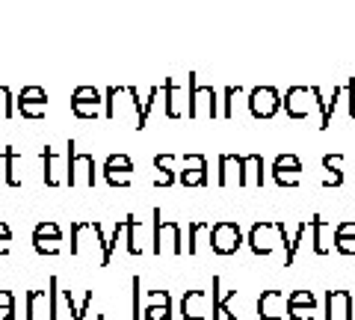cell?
I'll return each instance as SVG.
<instances>
[{"instance_id":"6da1fadb","label":"cell","mask_w":355,"mask_h":320,"mask_svg":"<svg viewBox=\"0 0 355 320\" xmlns=\"http://www.w3.org/2000/svg\"><path fill=\"white\" fill-rule=\"evenodd\" d=\"M287 240H291V235H287V226L282 223V219H266V223H254L252 231H249V249L252 255L258 258H266L272 255L275 246H287Z\"/></svg>"},{"instance_id":"7a4b0ae2","label":"cell","mask_w":355,"mask_h":320,"mask_svg":"<svg viewBox=\"0 0 355 320\" xmlns=\"http://www.w3.org/2000/svg\"><path fill=\"white\" fill-rule=\"evenodd\" d=\"M65 184L69 187H95V158L92 154H80L77 142L69 140L65 146Z\"/></svg>"},{"instance_id":"3957f363","label":"cell","mask_w":355,"mask_h":320,"mask_svg":"<svg viewBox=\"0 0 355 320\" xmlns=\"http://www.w3.org/2000/svg\"><path fill=\"white\" fill-rule=\"evenodd\" d=\"M207 244L210 249L216 252V255H234V252L243 246V228L240 223H234V219H219V223L210 226L207 231Z\"/></svg>"},{"instance_id":"277c9868","label":"cell","mask_w":355,"mask_h":320,"mask_svg":"<svg viewBox=\"0 0 355 320\" xmlns=\"http://www.w3.org/2000/svg\"><path fill=\"white\" fill-rule=\"evenodd\" d=\"M169 240L172 255H184V240H181V226L175 219H163V211L154 208V235H151V252L163 255V244Z\"/></svg>"},{"instance_id":"5b68a950","label":"cell","mask_w":355,"mask_h":320,"mask_svg":"<svg viewBox=\"0 0 355 320\" xmlns=\"http://www.w3.org/2000/svg\"><path fill=\"white\" fill-rule=\"evenodd\" d=\"M284 98L279 95L275 86H254L249 92V113L252 119H272L282 110Z\"/></svg>"},{"instance_id":"8992f818","label":"cell","mask_w":355,"mask_h":320,"mask_svg":"<svg viewBox=\"0 0 355 320\" xmlns=\"http://www.w3.org/2000/svg\"><path fill=\"white\" fill-rule=\"evenodd\" d=\"M101 104H104V95L95 86H77L71 92V113L77 119H98L101 116Z\"/></svg>"},{"instance_id":"52a82bcc","label":"cell","mask_w":355,"mask_h":320,"mask_svg":"<svg viewBox=\"0 0 355 320\" xmlns=\"http://www.w3.org/2000/svg\"><path fill=\"white\" fill-rule=\"evenodd\" d=\"M101 175L110 187H121V190H128L130 187V175H133V160L128 154H110L101 167Z\"/></svg>"},{"instance_id":"ba28073f","label":"cell","mask_w":355,"mask_h":320,"mask_svg":"<svg viewBox=\"0 0 355 320\" xmlns=\"http://www.w3.org/2000/svg\"><path fill=\"white\" fill-rule=\"evenodd\" d=\"M18 116L24 119H44V110H48V92L42 86H24L15 98Z\"/></svg>"},{"instance_id":"9c48e42d","label":"cell","mask_w":355,"mask_h":320,"mask_svg":"<svg viewBox=\"0 0 355 320\" xmlns=\"http://www.w3.org/2000/svg\"><path fill=\"white\" fill-rule=\"evenodd\" d=\"M323 320H355V296L352 291H326L323 296Z\"/></svg>"},{"instance_id":"30bf717a","label":"cell","mask_w":355,"mask_h":320,"mask_svg":"<svg viewBox=\"0 0 355 320\" xmlns=\"http://www.w3.org/2000/svg\"><path fill=\"white\" fill-rule=\"evenodd\" d=\"M184 169L178 172L181 187H207V160L205 154H181Z\"/></svg>"},{"instance_id":"8fae6325","label":"cell","mask_w":355,"mask_h":320,"mask_svg":"<svg viewBox=\"0 0 355 320\" xmlns=\"http://www.w3.org/2000/svg\"><path fill=\"white\" fill-rule=\"evenodd\" d=\"M272 181L279 187H299V172H302V160L296 154H279L272 160Z\"/></svg>"},{"instance_id":"7c38bea8","label":"cell","mask_w":355,"mask_h":320,"mask_svg":"<svg viewBox=\"0 0 355 320\" xmlns=\"http://www.w3.org/2000/svg\"><path fill=\"white\" fill-rule=\"evenodd\" d=\"M308 98H314L311 95V86H291V90L284 92V113L287 119H293V122H302V119H308L311 113V101Z\"/></svg>"},{"instance_id":"4fadbf2b","label":"cell","mask_w":355,"mask_h":320,"mask_svg":"<svg viewBox=\"0 0 355 320\" xmlns=\"http://www.w3.org/2000/svg\"><path fill=\"white\" fill-rule=\"evenodd\" d=\"M207 101V116L210 119H216V116H222L219 113V107H216V101H219V95H216V90L214 86H198V81H196V74L190 71V119H198L202 113H198V101Z\"/></svg>"},{"instance_id":"5bb4252c","label":"cell","mask_w":355,"mask_h":320,"mask_svg":"<svg viewBox=\"0 0 355 320\" xmlns=\"http://www.w3.org/2000/svg\"><path fill=\"white\" fill-rule=\"evenodd\" d=\"M214 294H210V317L214 320H237V314H234V308H231V300L237 296V291H225L222 294V279L219 276H214V288H210Z\"/></svg>"},{"instance_id":"9a60e30c","label":"cell","mask_w":355,"mask_h":320,"mask_svg":"<svg viewBox=\"0 0 355 320\" xmlns=\"http://www.w3.org/2000/svg\"><path fill=\"white\" fill-rule=\"evenodd\" d=\"M258 317L261 320H284L287 317V296H284V291H263L258 296Z\"/></svg>"},{"instance_id":"2e32d148","label":"cell","mask_w":355,"mask_h":320,"mask_svg":"<svg viewBox=\"0 0 355 320\" xmlns=\"http://www.w3.org/2000/svg\"><path fill=\"white\" fill-rule=\"evenodd\" d=\"M181 317L184 320H207L210 317V294L187 291L181 300Z\"/></svg>"},{"instance_id":"e0dca14e","label":"cell","mask_w":355,"mask_h":320,"mask_svg":"<svg viewBox=\"0 0 355 320\" xmlns=\"http://www.w3.org/2000/svg\"><path fill=\"white\" fill-rule=\"evenodd\" d=\"M263 158L261 154H240V181L237 187H263Z\"/></svg>"},{"instance_id":"ac0fdd59","label":"cell","mask_w":355,"mask_h":320,"mask_svg":"<svg viewBox=\"0 0 355 320\" xmlns=\"http://www.w3.org/2000/svg\"><path fill=\"white\" fill-rule=\"evenodd\" d=\"M331 240H335V252L338 255H347L352 258L355 255V219H343V223L335 226V231H331Z\"/></svg>"},{"instance_id":"d6986e66","label":"cell","mask_w":355,"mask_h":320,"mask_svg":"<svg viewBox=\"0 0 355 320\" xmlns=\"http://www.w3.org/2000/svg\"><path fill=\"white\" fill-rule=\"evenodd\" d=\"M142 320H172V296L169 291H151L148 294V308Z\"/></svg>"},{"instance_id":"ffe728a7","label":"cell","mask_w":355,"mask_h":320,"mask_svg":"<svg viewBox=\"0 0 355 320\" xmlns=\"http://www.w3.org/2000/svg\"><path fill=\"white\" fill-rule=\"evenodd\" d=\"M0 160H3V178H6V187H12V190H18L21 184V175H18V160H24V154H21L15 146H6L3 151H0Z\"/></svg>"},{"instance_id":"44dd1931","label":"cell","mask_w":355,"mask_h":320,"mask_svg":"<svg viewBox=\"0 0 355 320\" xmlns=\"http://www.w3.org/2000/svg\"><path fill=\"white\" fill-rule=\"evenodd\" d=\"M234 175H237V181H240V154H219L216 184L219 187H231V184H234Z\"/></svg>"},{"instance_id":"7402d4cb","label":"cell","mask_w":355,"mask_h":320,"mask_svg":"<svg viewBox=\"0 0 355 320\" xmlns=\"http://www.w3.org/2000/svg\"><path fill=\"white\" fill-rule=\"evenodd\" d=\"M125 246L128 255H142V223L133 214L125 217Z\"/></svg>"},{"instance_id":"603a6c76","label":"cell","mask_w":355,"mask_h":320,"mask_svg":"<svg viewBox=\"0 0 355 320\" xmlns=\"http://www.w3.org/2000/svg\"><path fill=\"white\" fill-rule=\"evenodd\" d=\"M326 231H335V228H331L323 217H311V235H314V240H311V246H314V255H320V258L329 255V252H331V249H329V244L323 240Z\"/></svg>"},{"instance_id":"cb8c5ba5","label":"cell","mask_w":355,"mask_h":320,"mask_svg":"<svg viewBox=\"0 0 355 320\" xmlns=\"http://www.w3.org/2000/svg\"><path fill=\"white\" fill-rule=\"evenodd\" d=\"M154 167H157V172H163L157 181H154V187H172L178 178H175V154H154Z\"/></svg>"},{"instance_id":"d4e9b609","label":"cell","mask_w":355,"mask_h":320,"mask_svg":"<svg viewBox=\"0 0 355 320\" xmlns=\"http://www.w3.org/2000/svg\"><path fill=\"white\" fill-rule=\"evenodd\" d=\"M92 296H95L92 291H86V294H83V300L77 303L71 291H62V300H65V305H69V312H71V320H86L89 308H92Z\"/></svg>"},{"instance_id":"484cf974","label":"cell","mask_w":355,"mask_h":320,"mask_svg":"<svg viewBox=\"0 0 355 320\" xmlns=\"http://www.w3.org/2000/svg\"><path fill=\"white\" fill-rule=\"evenodd\" d=\"M323 167L331 172L323 187H340L343 184V154H323Z\"/></svg>"},{"instance_id":"4316f807","label":"cell","mask_w":355,"mask_h":320,"mask_svg":"<svg viewBox=\"0 0 355 320\" xmlns=\"http://www.w3.org/2000/svg\"><path fill=\"white\" fill-rule=\"evenodd\" d=\"M42 181L48 187H60V178H57V154H53L51 146L42 149Z\"/></svg>"},{"instance_id":"83f0119b","label":"cell","mask_w":355,"mask_h":320,"mask_svg":"<svg viewBox=\"0 0 355 320\" xmlns=\"http://www.w3.org/2000/svg\"><path fill=\"white\" fill-rule=\"evenodd\" d=\"M311 228V219H308V223H305V219H302V223H299L296 226V231H293V235H291V240H287V246H284V267H291V264L296 261V252H299V244H302V240H305V231Z\"/></svg>"},{"instance_id":"f1b7e54d","label":"cell","mask_w":355,"mask_h":320,"mask_svg":"<svg viewBox=\"0 0 355 320\" xmlns=\"http://www.w3.org/2000/svg\"><path fill=\"white\" fill-rule=\"evenodd\" d=\"M33 240H51V244H62V231L53 219H42V223L33 228Z\"/></svg>"},{"instance_id":"f546056e","label":"cell","mask_w":355,"mask_h":320,"mask_svg":"<svg viewBox=\"0 0 355 320\" xmlns=\"http://www.w3.org/2000/svg\"><path fill=\"white\" fill-rule=\"evenodd\" d=\"M24 303H27V314H24V320H36L39 305H42V303H51V294H48V291H27Z\"/></svg>"},{"instance_id":"4dcf8cb0","label":"cell","mask_w":355,"mask_h":320,"mask_svg":"<svg viewBox=\"0 0 355 320\" xmlns=\"http://www.w3.org/2000/svg\"><path fill=\"white\" fill-rule=\"evenodd\" d=\"M163 92H166V116H169V119H181V113H178V107H175V92H178V81H175V77H166Z\"/></svg>"},{"instance_id":"1f68e13d","label":"cell","mask_w":355,"mask_h":320,"mask_svg":"<svg viewBox=\"0 0 355 320\" xmlns=\"http://www.w3.org/2000/svg\"><path fill=\"white\" fill-rule=\"evenodd\" d=\"M48 294H51L48 320H60V303H57V296H60L62 291H60V279H57V276H51V279H48Z\"/></svg>"},{"instance_id":"d6a6232c","label":"cell","mask_w":355,"mask_h":320,"mask_svg":"<svg viewBox=\"0 0 355 320\" xmlns=\"http://www.w3.org/2000/svg\"><path fill=\"white\" fill-rule=\"evenodd\" d=\"M15 113H18V107H15L12 90H9V86H0V116H3V119H12Z\"/></svg>"},{"instance_id":"836d02e7","label":"cell","mask_w":355,"mask_h":320,"mask_svg":"<svg viewBox=\"0 0 355 320\" xmlns=\"http://www.w3.org/2000/svg\"><path fill=\"white\" fill-rule=\"evenodd\" d=\"M130 288H133V314H130V320H142V279L139 276H133L130 279Z\"/></svg>"},{"instance_id":"e575fe53","label":"cell","mask_w":355,"mask_h":320,"mask_svg":"<svg viewBox=\"0 0 355 320\" xmlns=\"http://www.w3.org/2000/svg\"><path fill=\"white\" fill-rule=\"evenodd\" d=\"M0 320H15V294L0 291Z\"/></svg>"},{"instance_id":"d590c367","label":"cell","mask_w":355,"mask_h":320,"mask_svg":"<svg viewBox=\"0 0 355 320\" xmlns=\"http://www.w3.org/2000/svg\"><path fill=\"white\" fill-rule=\"evenodd\" d=\"M287 320H317V308H311V305H291V303H287Z\"/></svg>"},{"instance_id":"8d00e7d4","label":"cell","mask_w":355,"mask_h":320,"mask_svg":"<svg viewBox=\"0 0 355 320\" xmlns=\"http://www.w3.org/2000/svg\"><path fill=\"white\" fill-rule=\"evenodd\" d=\"M243 92V86H225V92H222V101H225V107H222V119H231L234 116V110H231V104H234V98Z\"/></svg>"},{"instance_id":"74e56055","label":"cell","mask_w":355,"mask_h":320,"mask_svg":"<svg viewBox=\"0 0 355 320\" xmlns=\"http://www.w3.org/2000/svg\"><path fill=\"white\" fill-rule=\"evenodd\" d=\"M287 303H291V305H311V308H317V296H314V291H293V294H287Z\"/></svg>"},{"instance_id":"f35d334b","label":"cell","mask_w":355,"mask_h":320,"mask_svg":"<svg viewBox=\"0 0 355 320\" xmlns=\"http://www.w3.org/2000/svg\"><path fill=\"white\" fill-rule=\"evenodd\" d=\"M160 92H163V86H154V90L148 92V101H146V107H142V122H139V128H137V130H142V128L148 125V113H151V107H154V98H157Z\"/></svg>"},{"instance_id":"ab89813d","label":"cell","mask_w":355,"mask_h":320,"mask_svg":"<svg viewBox=\"0 0 355 320\" xmlns=\"http://www.w3.org/2000/svg\"><path fill=\"white\" fill-rule=\"evenodd\" d=\"M202 231H210V226L205 223V219H193V226H190V255H196V237L202 235Z\"/></svg>"},{"instance_id":"60d3db41","label":"cell","mask_w":355,"mask_h":320,"mask_svg":"<svg viewBox=\"0 0 355 320\" xmlns=\"http://www.w3.org/2000/svg\"><path fill=\"white\" fill-rule=\"evenodd\" d=\"M33 249L39 255H60V244H48V240H33Z\"/></svg>"},{"instance_id":"b9f144b4","label":"cell","mask_w":355,"mask_h":320,"mask_svg":"<svg viewBox=\"0 0 355 320\" xmlns=\"http://www.w3.org/2000/svg\"><path fill=\"white\" fill-rule=\"evenodd\" d=\"M347 95H349V116L355 119V77L347 81Z\"/></svg>"},{"instance_id":"7bdbcfd3","label":"cell","mask_w":355,"mask_h":320,"mask_svg":"<svg viewBox=\"0 0 355 320\" xmlns=\"http://www.w3.org/2000/svg\"><path fill=\"white\" fill-rule=\"evenodd\" d=\"M9 240H12V228H9L6 223H3V219H0V244H9Z\"/></svg>"},{"instance_id":"ee69618b","label":"cell","mask_w":355,"mask_h":320,"mask_svg":"<svg viewBox=\"0 0 355 320\" xmlns=\"http://www.w3.org/2000/svg\"><path fill=\"white\" fill-rule=\"evenodd\" d=\"M0 255H9V246H3V244H0Z\"/></svg>"}]
</instances>
